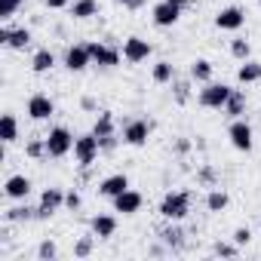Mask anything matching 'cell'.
<instances>
[{
    "label": "cell",
    "instance_id": "13",
    "mask_svg": "<svg viewBox=\"0 0 261 261\" xmlns=\"http://www.w3.org/2000/svg\"><path fill=\"white\" fill-rule=\"evenodd\" d=\"M142 194L139 191H133V188H129V191H123L120 197H114V212H123V215H136L139 209H142Z\"/></svg>",
    "mask_w": 261,
    "mask_h": 261
},
{
    "label": "cell",
    "instance_id": "29",
    "mask_svg": "<svg viewBox=\"0 0 261 261\" xmlns=\"http://www.w3.org/2000/svg\"><path fill=\"white\" fill-rule=\"evenodd\" d=\"M230 56H233L237 62H246V59L252 56V43H249L246 37H233V40H230Z\"/></svg>",
    "mask_w": 261,
    "mask_h": 261
},
{
    "label": "cell",
    "instance_id": "15",
    "mask_svg": "<svg viewBox=\"0 0 261 261\" xmlns=\"http://www.w3.org/2000/svg\"><path fill=\"white\" fill-rule=\"evenodd\" d=\"M123 191H129V178L123 175V172H114V175H108V178H101L98 181V194L101 197H120Z\"/></svg>",
    "mask_w": 261,
    "mask_h": 261
},
{
    "label": "cell",
    "instance_id": "31",
    "mask_svg": "<svg viewBox=\"0 0 261 261\" xmlns=\"http://www.w3.org/2000/svg\"><path fill=\"white\" fill-rule=\"evenodd\" d=\"M95 240H98V237H80V240L74 243V258H89L92 249H95Z\"/></svg>",
    "mask_w": 261,
    "mask_h": 261
},
{
    "label": "cell",
    "instance_id": "11",
    "mask_svg": "<svg viewBox=\"0 0 261 261\" xmlns=\"http://www.w3.org/2000/svg\"><path fill=\"white\" fill-rule=\"evenodd\" d=\"M53 114H56V101H53L49 95L34 92V95L28 98V117H31V120H49Z\"/></svg>",
    "mask_w": 261,
    "mask_h": 261
},
{
    "label": "cell",
    "instance_id": "17",
    "mask_svg": "<svg viewBox=\"0 0 261 261\" xmlns=\"http://www.w3.org/2000/svg\"><path fill=\"white\" fill-rule=\"evenodd\" d=\"M92 233H95L98 240L114 237V233H117V218H114V215H95V218H92Z\"/></svg>",
    "mask_w": 261,
    "mask_h": 261
},
{
    "label": "cell",
    "instance_id": "8",
    "mask_svg": "<svg viewBox=\"0 0 261 261\" xmlns=\"http://www.w3.org/2000/svg\"><path fill=\"white\" fill-rule=\"evenodd\" d=\"M151 56V43L145 37H126L123 40V59L129 65H139V62H148Z\"/></svg>",
    "mask_w": 261,
    "mask_h": 261
},
{
    "label": "cell",
    "instance_id": "47",
    "mask_svg": "<svg viewBox=\"0 0 261 261\" xmlns=\"http://www.w3.org/2000/svg\"><path fill=\"white\" fill-rule=\"evenodd\" d=\"M258 7H261V0H258Z\"/></svg>",
    "mask_w": 261,
    "mask_h": 261
},
{
    "label": "cell",
    "instance_id": "7",
    "mask_svg": "<svg viewBox=\"0 0 261 261\" xmlns=\"http://www.w3.org/2000/svg\"><path fill=\"white\" fill-rule=\"evenodd\" d=\"M151 123L148 120H129L126 126H123V142L126 145H133V148H142V145H148V139H151Z\"/></svg>",
    "mask_w": 261,
    "mask_h": 261
},
{
    "label": "cell",
    "instance_id": "19",
    "mask_svg": "<svg viewBox=\"0 0 261 261\" xmlns=\"http://www.w3.org/2000/svg\"><path fill=\"white\" fill-rule=\"evenodd\" d=\"M212 71H215V65L209 59H194L191 62V80L194 83H209L212 80Z\"/></svg>",
    "mask_w": 261,
    "mask_h": 261
},
{
    "label": "cell",
    "instance_id": "24",
    "mask_svg": "<svg viewBox=\"0 0 261 261\" xmlns=\"http://www.w3.org/2000/svg\"><path fill=\"white\" fill-rule=\"evenodd\" d=\"M53 65H56V56L49 49H37L34 59H31V71L34 74H46V71H53Z\"/></svg>",
    "mask_w": 261,
    "mask_h": 261
},
{
    "label": "cell",
    "instance_id": "22",
    "mask_svg": "<svg viewBox=\"0 0 261 261\" xmlns=\"http://www.w3.org/2000/svg\"><path fill=\"white\" fill-rule=\"evenodd\" d=\"M221 111H224V117H230V120L243 117V114H246V95H243L240 89H233V92H230V98H227V105H224Z\"/></svg>",
    "mask_w": 261,
    "mask_h": 261
},
{
    "label": "cell",
    "instance_id": "28",
    "mask_svg": "<svg viewBox=\"0 0 261 261\" xmlns=\"http://www.w3.org/2000/svg\"><path fill=\"white\" fill-rule=\"evenodd\" d=\"M227 203H230V197H227L221 188L209 191V197H206V209H209V212H224V209H227Z\"/></svg>",
    "mask_w": 261,
    "mask_h": 261
},
{
    "label": "cell",
    "instance_id": "38",
    "mask_svg": "<svg viewBox=\"0 0 261 261\" xmlns=\"http://www.w3.org/2000/svg\"><path fill=\"white\" fill-rule=\"evenodd\" d=\"M249 240H252V230H249V227H237V230H233V243H237L240 249L249 246Z\"/></svg>",
    "mask_w": 261,
    "mask_h": 261
},
{
    "label": "cell",
    "instance_id": "10",
    "mask_svg": "<svg viewBox=\"0 0 261 261\" xmlns=\"http://www.w3.org/2000/svg\"><path fill=\"white\" fill-rule=\"evenodd\" d=\"M243 25H246L243 7H224V10H218V16H215V28H221V31H240Z\"/></svg>",
    "mask_w": 261,
    "mask_h": 261
},
{
    "label": "cell",
    "instance_id": "27",
    "mask_svg": "<svg viewBox=\"0 0 261 261\" xmlns=\"http://www.w3.org/2000/svg\"><path fill=\"white\" fill-rule=\"evenodd\" d=\"M151 77H154V83H172L175 80V68H172V62H157L154 65V71H151Z\"/></svg>",
    "mask_w": 261,
    "mask_h": 261
},
{
    "label": "cell",
    "instance_id": "12",
    "mask_svg": "<svg viewBox=\"0 0 261 261\" xmlns=\"http://www.w3.org/2000/svg\"><path fill=\"white\" fill-rule=\"evenodd\" d=\"M86 46L92 53V65H98V68H117L120 65V53L114 46H108V43H86Z\"/></svg>",
    "mask_w": 261,
    "mask_h": 261
},
{
    "label": "cell",
    "instance_id": "39",
    "mask_svg": "<svg viewBox=\"0 0 261 261\" xmlns=\"http://www.w3.org/2000/svg\"><path fill=\"white\" fill-rule=\"evenodd\" d=\"M188 92H191V83H188V80H178V83H175V101L185 105V101H188Z\"/></svg>",
    "mask_w": 261,
    "mask_h": 261
},
{
    "label": "cell",
    "instance_id": "32",
    "mask_svg": "<svg viewBox=\"0 0 261 261\" xmlns=\"http://www.w3.org/2000/svg\"><path fill=\"white\" fill-rule=\"evenodd\" d=\"M25 154H28L31 160H43V157H46V139H31V142L25 145Z\"/></svg>",
    "mask_w": 261,
    "mask_h": 261
},
{
    "label": "cell",
    "instance_id": "2",
    "mask_svg": "<svg viewBox=\"0 0 261 261\" xmlns=\"http://www.w3.org/2000/svg\"><path fill=\"white\" fill-rule=\"evenodd\" d=\"M74 151V136H71V129L68 126H53L49 129V136H46V157L53 160H62Z\"/></svg>",
    "mask_w": 261,
    "mask_h": 261
},
{
    "label": "cell",
    "instance_id": "43",
    "mask_svg": "<svg viewBox=\"0 0 261 261\" xmlns=\"http://www.w3.org/2000/svg\"><path fill=\"white\" fill-rule=\"evenodd\" d=\"M175 151H178V154H188V151H191V142H188V139H178V142H175Z\"/></svg>",
    "mask_w": 261,
    "mask_h": 261
},
{
    "label": "cell",
    "instance_id": "21",
    "mask_svg": "<svg viewBox=\"0 0 261 261\" xmlns=\"http://www.w3.org/2000/svg\"><path fill=\"white\" fill-rule=\"evenodd\" d=\"M237 80H240V83H258V80H261V62L246 59V62L237 68Z\"/></svg>",
    "mask_w": 261,
    "mask_h": 261
},
{
    "label": "cell",
    "instance_id": "30",
    "mask_svg": "<svg viewBox=\"0 0 261 261\" xmlns=\"http://www.w3.org/2000/svg\"><path fill=\"white\" fill-rule=\"evenodd\" d=\"M28 43H31V31L28 28H13L10 31V43H7L10 49H25Z\"/></svg>",
    "mask_w": 261,
    "mask_h": 261
},
{
    "label": "cell",
    "instance_id": "42",
    "mask_svg": "<svg viewBox=\"0 0 261 261\" xmlns=\"http://www.w3.org/2000/svg\"><path fill=\"white\" fill-rule=\"evenodd\" d=\"M43 4L49 10H65V7H71V0H43Z\"/></svg>",
    "mask_w": 261,
    "mask_h": 261
},
{
    "label": "cell",
    "instance_id": "4",
    "mask_svg": "<svg viewBox=\"0 0 261 261\" xmlns=\"http://www.w3.org/2000/svg\"><path fill=\"white\" fill-rule=\"evenodd\" d=\"M101 154V145H98V136L95 133H86V136H77L74 139V160H77V166H92L95 163V157Z\"/></svg>",
    "mask_w": 261,
    "mask_h": 261
},
{
    "label": "cell",
    "instance_id": "9",
    "mask_svg": "<svg viewBox=\"0 0 261 261\" xmlns=\"http://www.w3.org/2000/svg\"><path fill=\"white\" fill-rule=\"evenodd\" d=\"M89 65H92V53H89V46H83V43L68 46V53H65V68H68V71L80 74V71H86Z\"/></svg>",
    "mask_w": 261,
    "mask_h": 261
},
{
    "label": "cell",
    "instance_id": "3",
    "mask_svg": "<svg viewBox=\"0 0 261 261\" xmlns=\"http://www.w3.org/2000/svg\"><path fill=\"white\" fill-rule=\"evenodd\" d=\"M230 86L227 83H203V89H200V95H197V101H200V108H206V111H221L224 105H227V98H230Z\"/></svg>",
    "mask_w": 261,
    "mask_h": 261
},
{
    "label": "cell",
    "instance_id": "5",
    "mask_svg": "<svg viewBox=\"0 0 261 261\" xmlns=\"http://www.w3.org/2000/svg\"><path fill=\"white\" fill-rule=\"evenodd\" d=\"M227 139H230V145H233L237 151L249 154V151H252V126H249L243 117L230 120V126H227Z\"/></svg>",
    "mask_w": 261,
    "mask_h": 261
},
{
    "label": "cell",
    "instance_id": "46",
    "mask_svg": "<svg viewBox=\"0 0 261 261\" xmlns=\"http://www.w3.org/2000/svg\"><path fill=\"white\" fill-rule=\"evenodd\" d=\"M169 4H172V7H178V10H185V7L191 4V0H169Z\"/></svg>",
    "mask_w": 261,
    "mask_h": 261
},
{
    "label": "cell",
    "instance_id": "44",
    "mask_svg": "<svg viewBox=\"0 0 261 261\" xmlns=\"http://www.w3.org/2000/svg\"><path fill=\"white\" fill-rule=\"evenodd\" d=\"M80 108H83V111H95L98 105H95V98H89V95H86V98L80 101Z\"/></svg>",
    "mask_w": 261,
    "mask_h": 261
},
{
    "label": "cell",
    "instance_id": "20",
    "mask_svg": "<svg viewBox=\"0 0 261 261\" xmlns=\"http://www.w3.org/2000/svg\"><path fill=\"white\" fill-rule=\"evenodd\" d=\"M160 240H163V246H166V249H181V246H185V233H181L178 221L166 224V227L160 230Z\"/></svg>",
    "mask_w": 261,
    "mask_h": 261
},
{
    "label": "cell",
    "instance_id": "36",
    "mask_svg": "<svg viewBox=\"0 0 261 261\" xmlns=\"http://www.w3.org/2000/svg\"><path fill=\"white\" fill-rule=\"evenodd\" d=\"M197 181L206 185V188H215V169H212V166H203V169L197 172Z\"/></svg>",
    "mask_w": 261,
    "mask_h": 261
},
{
    "label": "cell",
    "instance_id": "48",
    "mask_svg": "<svg viewBox=\"0 0 261 261\" xmlns=\"http://www.w3.org/2000/svg\"><path fill=\"white\" fill-rule=\"evenodd\" d=\"M258 227H261V221H258Z\"/></svg>",
    "mask_w": 261,
    "mask_h": 261
},
{
    "label": "cell",
    "instance_id": "23",
    "mask_svg": "<svg viewBox=\"0 0 261 261\" xmlns=\"http://www.w3.org/2000/svg\"><path fill=\"white\" fill-rule=\"evenodd\" d=\"M92 133H95L98 139L114 136V114H111V111H98V117H95V123H92Z\"/></svg>",
    "mask_w": 261,
    "mask_h": 261
},
{
    "label": "cell",
    "instance_id": "45",
    "mask_svg": "<svg viewBox=\"0 0 261 261\" xmlns=\"http://www.w3.org/2000/svg\"><path fill=\"white\" fill-rule=\"evenodd\" d=\"M10 31H13V28H0V43H4V46L10 43Z\"/></svg>",
    "mask_w": 261,
    "mask_h": 261
},
{
    "label": "cell",
    "instance_id": "26",
    "mask_svg": "<svg viewBox=\"0 0 261 261\" xmlns=\"http://www.w3.org/2000/svg\"><path fill=\"white\" fill-rule=\"evenodd\" d=\"M34 215H37V209H31V206H25V203H22V206H13V209H7V212H4V218H7L10 224H22V221H31Z\"/></svg>",
    "mask_w": 261,
    "mask_h": 261
},
{
    "label": "cell",
    "instance_id": "40",
    "mask_svg": "<svg viewBox=\"0 0 261 261\" xmlns=\"http://www.w3.org/2000/svg\"><path fill=\"white\" fill-rule=\"evenodd\" d=\"M114 4H120V7H126V10H142L145 0H114Z\"/></svg>",
    "mask_w": 261,
    "mask_h": 261
},
{
    "label": "cell",
    "instance_id": "25",
    "mask_svg": "<svg viewBox=\"0 0 261 261\" xmlns=\"http://www.w3.org/2000/svg\"><path fill=\"white\" fill-rule=\"evenodd\" d=\"M71 16L74 19H92V16H98V4H95V0H74V4H71Z\"/></svg>",
    "mask_w": 261,
    "mask_h": 261
},
{
    "label": "cell",
    "instance_id": "41",
    "mask_svg": "<svg viewBox=\"0 0 261 261\" xmlns=\"http://www.w3.org/2000/svg\"><path fill=\"white\" fill-rule=\"evenodd\" d=\"M98 145H101V151H114L117 148V136H105V139H98Z\"/></svg>",
    "mask_w": 261,
    "mask_h": 261
},
{
    "label": "cell",
    "instance_id": "1",
    "mask_svg": "<svg viewBox=\"0 0 261 261\" xmlns=\"http://www.w3.org/2000/svg\"><path fill=\"white\" fill-rule=\"evenodd\" d=\"M188 212H191V194L188 191H169L160 200V215L166 221H181V218H188Z\"/></svg>",
    "mask_w": 261,
    "mask_h": 261
},
{
    "label": "cell",
    "instance_id": "34",
    "mask_svg": "<svg viewBox=\"0 0 261 261\" xmlns=\"http://www.w3.org/2000/svg\"><path fill=\"white\" fill-rule=\"evenodd\" d=\"M37 258H40V261H53V258H59V246H56L53 240H43V243L37 246Z\"/></svg>",
    "mask_w": 261,
    "mask_h": 261
},
{
    "label": "cell",
    "instance_id": "33",
    "mask_svg": "<svg viewBox=\"0 0 261 261\" xmlns=\"http://www.w3.org/2000/svg\"><path fill=\"white\" fill-rule=\"evenodd\" d=\"M212 255H218V258H237L240 255V246L230 240V243H215L212 246Z\"/></svg>",
    "mask_w": 261,
    "mask_h": 261
},
{
    "label": "cell",
    "instance_id": "35",
    "mask_svg": "<svg viewBox=\"0 0 261 261\" xmlns=\"http://www.w3.org/2000/svg\"><path fill=\"white\" fill-rule=\"evenodd\" d=\"M22 7V0H0V19H13Z\"/></svg>",
    "mask_w": 261,
    "mask_h": 261
},
{
    "label": "cell",
    "instance_id": "6",
    "mask_svg": "<svg viewBox=\"0 0 261 261\" xmlns=\"http://www.w3.org/2000/svg\"><path fill=\"white\" fill-rule=\"evenodd\" d=\"M62 206H65V194H62V188H46V191L40 194V203H37V215H34V218L46 221V218H53Z\"/></svg>",
    "mask_w": 261,
    "mask_h": 261
},
{
    "label": "cell",
    "instance_id": "14",
    "mask_svg": "<svg viewBox=\"0 0 261 261\" xmlns=\"http://www.w3.org/2000/svg\"><path fill=\"white\" fill-rule=\"evenodd\" d=\"M151 16H154V25H157V28H172V25L181 19V10H178V7H172L169 0H163V4H157V7H154V13H151Z\"/></svg>",
    "mask_w": 261,
    "mask_h": 261
},
{
    "label": "cell",
    "instance_id": "16",
    "mask_svg": "<svg viewBox=\"0 0 261 261\" xmlns=\"http://www.w3.org/2000/svg\"><path fill=\"white\" fill-rule=\"evenodd\" d=\"M4 194H7L10 200H25V197L31 194V178H28V175H10V178L4 181Z\"/></svg>",
    "mask_w": 261,
    "mask_h": 261
},
{
    "label": "cell",
    "instance_id": "37",
    "mask_svg": "<svg viewBox=\"0 0 261 261\" xmlns=\"http://www.w3.org/2000/svg\"><path fill=\"white\" fill-rule=\"evenodd\" d=\"M65 206H68L71 212H77V209L83 206V197H80L77 191H68V194H65Z\"/></svg>",
    "mask_w": 261,
    "mask_h": 261
},
{
    "label": "cell",
    "instance_id": "18",
    "mask_svg": "<svg viewBox=\"0 0 261 261\" xmlns=\"http://www.w3.org/2000/svg\"><path fill=\"white\" fill-rule=\"evenodd\" d=\"M0 139H4V145H13L19 139V120L10 111L4 114V120H0Z\"/></svg>",
    "mask_w": 261,
    "mask_h": 261
}]
</instances>
